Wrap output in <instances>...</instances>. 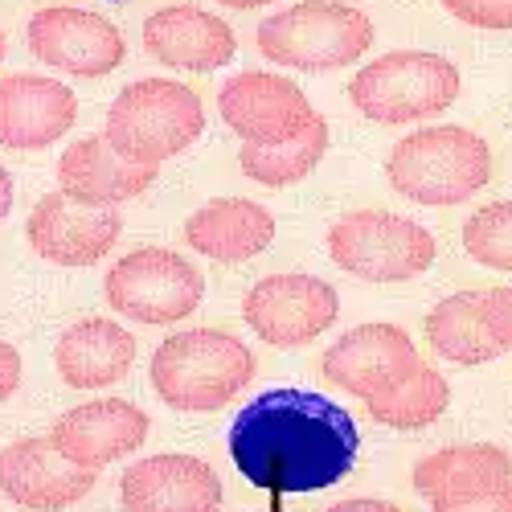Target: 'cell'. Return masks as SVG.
<instances>
[{
    "mask_svg": "<svg viewBox=\"0 0 512 512\" xmlns=\"http://www.w3.org/2000/svg\"><path fill=\"white\" fill-rule=\"evenodd\" d=\"M357 443V422L345 406L295 386L250 398L230 426L234 467L254 488L279 496L345 480L357 463Z\"/></svg>",
    "mask_w": 512,
    "mask_h": 512,
    "instance_id": "obj_1",
    "label": "cell"
},
{
    "mask_svg": "<svg viewBox=\"0 0 512 512\" xmlns=\"http://www.w3.org/2000/svg\"><path fill=\"white\" fill-rule=\"evenodd\" d=\"M152 390L173 410H218L234 402L254 377V353L234 332L189 328L168 336L148 365Z\"/></svg>",
    "mask_w": 512,
    "mask_h": 512,
    "instance_id": "obj_2",
    "label": "cell"
},
{
    "mask_svg": "<svg viewBox=\"0 0 512 512\" xmlns=\"http://www.w3.org/2000/svg\"><path fill=\"white\" fill-rule=\"evenodd\" d=\"M394 193L418 205H459L492 177V152L472 127H418L386 160Z\"/></svg>",
    "mask_w": 512,
    "mask_h": 512,
    "instance_id": "obj_3",
    "label": "cell"
},
{
    "mask_svg": "<svg viewBox=\"0 0 512 512\" xmlns=\"http://www.w3.org/2000/svg\"><path fill=\"white\" fill-rule=\"evenodd\" d=\"M205 127V107L197 91L173 78H140L123 87L107 107L103 136L136 164H160L185 152Z\"/></svg>",
    "mask_w": 512,
    "mask_h": 512,
    "instance_id": "obj_4",
    "label": "cell"
},
{
    "mask_svg": "<svg viewBox=\"0 0 512 512\" xmlns=\"http://www.w3.org/2000/svg\"><path fill=\"white\" fill-rule=\"evenodd\" d=\"M349 99L365 119L381 127H406L447 111L459 99V70L443 54L394 50L357 70L349 82Z\"/></svg>",
    "mask_w": 512,
    "mask_h": 512,
    "instance_id": "obj_5",
    "label": "cell"
},
{
    "mask_svg": "<svg viewBox=\"0 0 512 512\" xmlns=\"http://www.w3.org/2000/svg\"><path fill=\"white\" fill-rule=\"evenodd\" d=\"M373 46V25L345 0H304L259 25V50L267 62L291 70H340Z\"/></svg>",
    "mask_w": 512,
    "mask_h": 512,
    "instance_id": "obj_6",
    "label": "cell"
},
{
    "mask_svg": "<svg viewBox=\"0 0 512 512\" xmlns=\"http://www.w3.org/2000/svg\"><path fill=\"white\" fill-rule=\"evenodd\" d=\"M328 254L340 271L365 283H406L431 271L435 234L402 213L357 209L328 230Z\"/></svg>",
    "mask_w": 512,
    "mask_h": 512,
    "instance_id": "obj_7",
    "label": "cell"
},
{
    "mask_svg": "<svg viewBox=\"0 0 512 512\" xmlns=\"http://www.w3.org/2000/svg\"><path fill=\"white\" fill-rule=\"evenodd\" d=\"M107 304L136 320V324H177L189 312H197L205 283L201 271L181 259L173 250H160V246H144L132 250L107 271Z\"/></svg>",
    "mask_w": 512,
    "mask_h": 512,
    "instance_id": "obj_8",
    "label": "cell"
},
{
    "mask_svg": "<svg viewBox=\"0 0 512 512\" xmlns=\"http://www.w3.org/2000/svg\"><path fill=\"white\" fill-rule=\"evenodd\" d=\"M336 312H340L336 291L324 279L300 271L267 275L242 300V316L254 328V336H263L275 349L308 345V340H316L336 324Z\"/></svg>",
    "mask_w": 512,
    "mask_h": 512,
    "instance_id": "obj_9",
    "label": "cell"
},
{
    "mask_svg": "<svg viewBox=\"0 0 512 512\" xmlns=\"http://www.w3.org/2000/svg\"><path fill=\"white\" fill-rule=\"evenodd\" d=\"M226 127L242 136V144H287L320 119L312 99L271 70L234 74L218 95Z\"/></svg>",
    "mask_w": 512,
    "mask_h": 512,
    "instance_id": "obj_10",
    "label": "cell"
},
{
    "mask_svg": "<svg viewBox=\"0 0 512 512\" xmlns=\"http://www.w3.org/2000/svg\"><path fill=\"white\" fill-rule=\"evenodd\" d=\"M29 50H33L37 62H46V66H54L62 74L103 78L123 62L127 41L103 13L54 5V9L33 13Z\"/></svg>",
    "mask_w": 512,
    "mask_h": 512,
    "instance_id": "obj_11",
    "label": "cell"
},
{
    "mask_svg": "<svg viewBox=\"0 0 512 512\" xmlns=\"http://www.w3.org/2000/svg\"><path fill=\"white\" fill-rule=\"evenodd\" d=\"M29 246L41 254L46 263L58 267H95L99 259H107L111 246L123 234L119 209H99V205H82L74 197L46 193L33 213H29Z\"/></svg>",
    "mask_w": 512,
    "mask_h": 512,
    "instance_id": "obj_12",
    "label": "cell"
},
{
    "mask_svg": "<svg viewBox=\"0 0 512 512\" xmlns=\"http://www.w3.org/2000/svg\"><path fill=\"white\" fill-rule=\"evenodd\" d=\"M418 365L422 361H418L410 332L398 324H381V320L345 332L324 353V377L357 398H373V394L394 390Z\"/></svg>",
    "mask_w": 512,
    "mask_h": 512,
    "instance_id": "obj_13",
    "label": "cell"
},
{
    "mask_svg": "<svg viewBox=\"0 0 512 512\" xmlns=\"http://www.w3.org/2000/svg\"><path fill=\"white\" fill-rule=\"evenodd\" d=\"M123 512H218L222 480L197 455H148L119 480Z\"/></svg>",
    "mask_w": 512,
    "mask_h": 512,
    "instance_id": "obj_14",
    "label": "cell"
},
{
    "mask_svg": "<svg viewBox=\"0 0 512 512\" xmlns=\"http://www.w3.org/2000/svg\"><path fill=\"white\" fill-rule=\"evenodd\" d=\"M95 488L91 467L66 459L50 439H21L0 451V492L33 512H58Z\"/></svg>",
    "mask_w": 512,
    "mask_h": 512,
    "instance_id": "obj_15",
    "label": "cell"
},
{
    "mask_svg": "<svg viewBox=\"0 0 512 512\" xmlns=\"http://www.w3.org/2000/svg\"><path fill=\"white\" fill-rule=\"evenodd\" d=\"M144 439H148V414L123 398L82 402L66 410L50 431V443L78 467H91V472L115 463L119 455L140 451Z\"/></svg>",
    "mask_w": 512,
    "mask_h": 512,
    "instance_id": "obj_16",
    "label": "cell"
},
{
    "mask_svg": "<svg viewBox=\"0 0 512 512\" xmlns=\"http://www.w3.org/2000/svg\"><path fill=\"white\" fill-rule=\"evenodd\" d=\"M78 115L70 87L46 74H9L0 78V144L5 148H50L62 140Z\"/></svg>",
    "mask_w": 512,
    "mask_h": 512,
    "instance_id": "obj_17",
    "label": "cell"
},
{
    "mask_svg": "<svg viewBox=\"0 0 512 512\" xmlns=\"http://www.w3.org/2000/svg\"><path fill=\"white\" fill-rule=\"evenodd\" d=\"M234 29L201 5H168L144 21V50L173 70H218L234 58Z\"/></svg>",
    "mask_w": 512,
    "mask_h": 512,
    "instance_id": "obj_18",
    "label": "cell"
},
{
    "mask_svg": "<svg viewBox=\"0 0 512 512\" xmlns=\"http://www.w3.org/2000/svg\"><path fill=\"white\" fill-rule=\"evenodd\" d=\"M160 164H136L107 136H87L62 152L58 164V189L82 205H99V209H119L123 201L140 197L156 181Z\"/></svg>",
    "mask_w": 512,
    "mask_h": 512,
    "instance_id": "obj_19",
    "label": "cell"
},
{
    "mask_svg": "<svg viewBox=\"0 0 512 512\" xmlns=\"http://www.w3.org/2000/svg\"><path fill=\"white\" fill-rule=\"evenodd\" d=\"M132 361L136 336L115 320L70 324L54 345V365L70 390H107L132 373Z\"/></svg>",
    "mask_w": 512,
    "mask_h": 512,
    "instance_id": "obj_20",
    "label": "cell"
},
{
    "mask_svg": "<svg viewBox=\"0 0 512 512\" xmlns=\"http://www.w3.org/2000/svg\"><path fill=\"white\" fill-rule=\"evenodd\" d=\"M275 238V218L250 197L205 201L185 222V242L213 263H246Z\"/></svg>",
    "mask_w": 512,
    "mask_h": 512,
    "instance_id": "obj_21",
    "label": "cell"
},
{
    "mask_svg": "<svg viewBox=\"0 0 512 512\" xmlns=\"http://www.w3.org/2000/svg\"><path fill=\"white\" fill-rule=\"evenodd\" d=\"M512 484V455L496 443H459L426 455L414 467V492L431 504L484 496Z\"/></svg>",
    "mask_w": 512,
    "mask_h": 512,
    "instance_id": "obj_22",
    "label": "cell"
},
{
    "mask_svg": "<svg viewBox=\"0 0 512 512\" xmlns=\"http://www.w3.org/2000/svg\"><path fill=\"white\" fill-rule=\"evenodd\" d=\"M426 340L431 349L455 365H484L496 361L504 353V345L496 340L488 316H484V300L480 295H447L426 316Z\"/></svg>",
    "mask_w": 512,
    "mask_h": 512,
    "instance_id": "obj_23",
    "label": "cell"
},
{
    "mask_svg": "<svg viewBox=\"0 0 512 512\" xmlns=\"http://www.w3.org/2000/svg\"><path fill=\"white\" fill-rule=\"evenodd\" d=\"M447 406H451V386L431 365H418L394 390L365 398L369 418L377 426H390V431H422V426L439 422L447 414Z\"/></svg>",
    "mask_w": 512,
    "mask_h": 512,
    "instance_id": "obj_24",
    "label": "cell"
},
{
    "mask_svg": "<svg viewBox=\"0 0 512 512\" xmlns=\"http://www.w3.org/2000/svg\"><path fill=\"white\" fill-rule=\"evenodd\" d=\"M324 148H328V123L316 119L308 132H300V136L287 140V144H242L238 164H242V173L250 181L283 189V185L304 181L312 168L320 164Z\"/></svg>",
    "mask_w": 512,
    "mask_h": 512,
    "instance_id": "obj_25",
    "label": "cell"
},
{
    "mask_svg": "<svg viewBox=\"0 0 512 512\" xmlns=\"http://www.w3.org/2000/svg\"><path fill=\"white\" fill-rule=\"evenodd\" d=\"M463 250L480 267L512 271V201H492L463 222Z\"/></svg>",
    "mask_w": 512,
    "mask_h": 512,
    "instance_id": "obj_26",
    "label": "cell"
},
{
    "mask_svg": "<svg viewBox=\"0 0 512 512\" xmlns=\"http://www.w3.org/2000/svg\"><path fill=\"white\" fill-rule=\"evenodd\" d=\"M443 9L472 29H512V0H443Z\"/></svg>",
    "mask_w": 512,
    "mask_h": 512,
    "instance_id": "obj_27",
    "label": "cell"
},
{
    "mask_svg": "<svg viewBox=\"0 0 512 512\" xmlns=\"http://www.w3.org/2000/svg\"><path fill=\"white\" fill-rule=\"evenodd\" d=\"M484 316L496 332V340L504 345V353L512 349V287H492L484 295Z\"/></svg>",
    "mask_w": 512,
    "mask_h": 512,
    "instance_id": "obj_28",
    "label": "cell"
},
{
    "mask_svg": "<svg viewBox=\"0 0 512 512\" xmlns=\"http://www.w3.org/2000/svg\"><path fill=\"white\" fill-rule=\"evenodd\" d=\"M435 512H512V484L484 492V496H467V500H447V504H431Z\"/></svg>",
    "mask_w": 512,
    "mask_h": 512,
    "instance_id": "obj_29",
    "label": "cell"
},
{
    "mask_svg": "<svg viewBox=\"0 0 512 512\" xmlns=\"http://www.w3.org/2000/svg\"><path fill=\"white\" fill-rule=\"evenodd\" d=\"M17 390H21V353L9 340H0V402L13 398Z\"/></svg>",
    "mask_w": 512,
    "mask_h": 512,
    "instance_id": "obj_30",
    "label": "cell"
},
{
    "mask_svg": "<svg viewBox=\"0 0 512 512\" xmlns=\"http://www.w3.org/2000/svg\"><path fill=\"white\" fill-rule=\"evenodd\" d=\"M324 512H402L398 504H390V500H369V496H357V500H340V504H332V508H324Z\"/></svg>",
    "mask_w": 512,
    "mask_h": 512,
    "instance_id": "obj_31",
    "label": "cell"
},
{
    "mask_svg": "<svg viewBox=\"0 0 512 512\" xmlns=\"http://www.w3.org/2000/svg\"><path fill=\"white\" fill-rule=\"evenodd\" d=\"M9 209H13V177L5 173V164H0V222L9 218Z\"/></svg>",
    "mask_w": 512,
    "mask_h": 512,
    "instance_id": "obj_32",
    "label": "cell"
},
{
    "mask_svg": "<svg viewBox=\"0 0 512 512\" xmlns=\"http://www.w3.org/2000/svg\"><path fill=\"white\" fill-rule=\"evenodd\" d=\"M218 5H230V9H259V5H271V0H218Z\"/></svg>",
    "mask_w": 512,
    "mask_h": 512,
    "instance_id": "obj_33",
    "label": "cell"
},
{
    "mask_svg": "<svg viewBox=\"0 0 512 512\" xmlns=\"http://www.w3.org/2000/svg\"><path fill=\"white\" fill-rule=\"evenodd\" d=\"M0 62H5V33H0Z\"/></svg>",
    "mask_w": 512,
    "mask_h": 512,
    "instance_id": "obj_34",
    "label": "cell"
}]
</instances>
